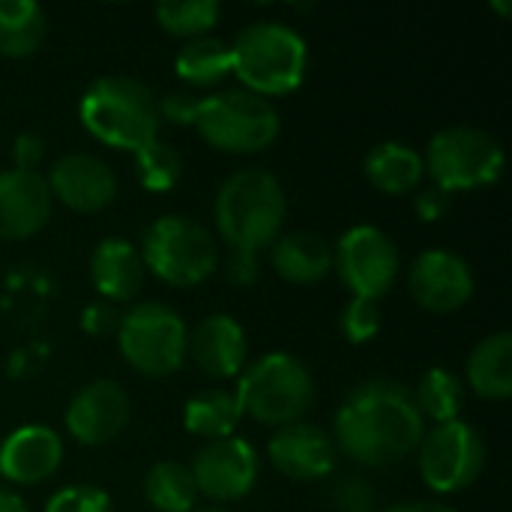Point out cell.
I'll return each mask as SVG.
<instances>
[{
    "label": "cell",
    "mask_w": 512,
    "mask_h": 512,
    "mask_svg": "<svg viewBox=\"0 0 512 512\" xmlns=\"http://www.w3.org/2000/svg\"><path fill=\"white\" fill-rule=\"evenodd\" d=\"M417 462L426 486L438 495H456L477 483L486 468V444L480 432L465 423H441L423 435L417 447Z\"/></svg>",
    "instance_id": "obj_10"
},
{
    "label": "cell",
    "mask_w": 512,
    "mask_h": 512,
    "mask_svg": "<svg viewBox=\"0 0 512 512\" xmlns=\"http://www.w3.org/2000/svg\"><path fill=\"white\" fill-rule=\"evenodd\" d=\"M135 156V174H138V183L147 189V192H171L180 180V171H183V162H180V153L165 144V141H150L144 144L141 150L132 153Z\"/></svg>",
    "instance_id": "obj_30"
},
{
    "label": "cell",
    "mask_w": 512,
    "mask_h": 512,
    "mask_svg": "<svg viewBox=\"0 0 512 512\" xmlns=\"http://www.w3.org/2000/svg\"><path fill=\"white\" fill-rule=\"evenodd\" d=\"M81 327L90 336H108V333H117L120 315L111 303H90L81 315Z\"/></svg>",
    "instance_id": "obj_35"
},
{
    "label": "cell",
    "mask_w": 512,
    "mask_h": 512,
    "mask_svg": "<svg viewBox=\"0 0 512 512\" xmlns=\"http://www.w3.org/2000/svg\"><path fill=\"white\" fill-rule=\"evenodd\" d=\"M426 435V420L414 393L393 378L357 384L333 420V441L342 456L363 468L399 465L417 453Z\"/></svg>",
    "instance_id": "obj_1"
},
{
    "label": "cell",
    "mask_w": 512,
    "mask_h": 512,
    "mask_svg": "<svg viewBox=\"0 0 512 512\" xmlns=\"http://www.w3.org/2000/svg\"><path fill=\"white\" fill-rule=\"evenodd\" d=\"M285 189L264 168H240L216 192L213 219L231 252L261 255L276 243L285 225Z\"/></svg>",
    "instance_id": "obj_2"
},
{
    "label": "cell",
    "mask_w": 512,
    "mask_h": 512,
    "mask_svg": "<svg viewBox=\"0 0 512 512\" xmlns=\"http://www.w3.org/2000/svg\"><path fill=\"white\" fill-rule=\"evenodd\" d=\"M426 174L423 156L405 141H384L366 156V177L384 195H408Z\"/></svg>",
    "instance_id": "obj_23"
},
{
    "label": "cell",
    "mask_w": 512,
    "mask_h": 512,
    "mask_svg": "<svg viewBox=\"0 0 512 512\" xmlns=\"http://www.w3.org/2000/svg\"><path fill=\"white\" fill-rule=\"evenodd\" d=\"M222 15L216 0H171L156 6V21L165 33L180 39H201L207 36Z\"/></svg>",
    "instance_id": "obj_29"
},
{
    "label": "cell",
    "mask_w": 512,
    "mask_h": 512,
    "mask_svg": "<svg viewBox=\"0 0 512 512\" xmlns=\"http://www.w3.org/2000/svg\"><path fill=\"white\" fill-rule=\"evenodd\" d=\"M231 72L255 96H285L297 90L309 69L306 39L282 21H255L228 45Z\"/></svg>",
    "instance_id": "obj_4"
},
{
    "label": "cell",
    "mask_w": 512,
    "mask_h": 512,
    "mask_svg": "<svg viewBox=\"0 0 512 512\" xmlns=\"http://www.w3.org/2000/svg\"><path fill=\"white\" fill-rule=\"evenodd\" d=\"M492 6H495V9H498V12H504V15H510V12H512V6H510V3H501V0H495V3H492Z\"/></svg>",
    "instance_id": "obj_41"
},
{
    "label": "cell",
    "mask_w": 512,
    "mask_h": 512,
    "mask_svg": "<svg viewBox=\"0 0 512 512\" xmlns=\"http://www.w3.org/2000/svg\"><path fill=\"white\" fill-rule=\"evenodd\" d=\"M54 198L36 171H0V240H27L51 219Z\"/></svg>",
    "instance_id": "obj_18"
},
{
    "label": "cell",
    "mask_w": 512,
    "mask_h": 512,
    "mask_svg": "<svg viewBox=\"0 0 512 512\" xmlns=\"http://www.w3.org/2000/svg\"><path fill=\"white\" fill-rule=\"evenodd\" d=\"M48 192L75 213H99L117 195V174L111 165L93 153H66L60 156L48 177Z\"/></svg>",
    "instance_id": "obj_15"
},
{
    "label": "cell",
    "mask_w": 512,
    "mask_h": 512,
    "mask_svg": "<svg viewBox=\"0 0 512 512\" xmlns=\"http://www.w3.org/2000/svg\"><path fill=\"white\" fill-rule=\"evenodd\" d=\"M381 330V303L351 297V303L342 309V333L354 345H366Z\"/></svg>",
    "instance_id": "obj_31"
},
{
    "label": "cell",
    "mask_w": 512,
    "mask_h": 512,
    "mask_svg": "<svg viewBox=\"0 0 512 512\" xmlns=\"http://www.w3.org/2000/svg\"><path fill=\"white\" fill-rule=\"evenodd\" d=\"M414 207H417V216L423 222H438V219H444V213L450 207V195L432 186V189H426V192L417 195V204Z\"/></svg>",
    "instance_id": "obj_37"
},
{
    "label": "cell",
    "mask_w": 512,
    "mask_h": 512,
    "mask_svg": "<svg viewBox=\"0 0 512 512\" xmlns=\"http://www.w3.org/2000/svg\"><path fill=\"white\" fill-rule=\"evenodd\" d=\"M186 357H192L198 372H204L207 378H219V381L237 378L246 369V357H249L243 324L225 312L201 318L189 330Z\"/></svg>",
    "instance_id": "obj_17"
},
{
    "label": "cell",
    "mask_w": 512,
    "mask_h": 512,
    "mask_svg": "<svg viewBox=\"0 0 512 512\" xmlns=\"http://www.w3.org/2000/svg\"><path fill=\"white\" fill-rule=\"evenodd\" d=\"M198 105H201V96L195 90H171L162 99H156L159 120H171L177 126H192Z\"/></svg>",
    "instance_id": "obj_34"
},
{
    "label": "cell",
    "mask_w": 512,
    "mask_h": 512,
    "mask_svg": "<svg viewBox=\"0 0 512 512\" xmlns=\"http://www.w3.org/2000/svg\"><path fill=\"white\" fill-rule=\"evenodd\" d=\"M144 270L174 288H192L210 279L219 267L216 237L192 216L168 213L156 219L141 240Z\"/></svg>",
    "instance_id": "obj_7"
},
{
    "label": "cell",
    "mask_w": 512,
    "mask_h": 512,
    "mask_svg": "<svg viewBox=\"0 0 512 512\" xmlns=\"http://www.w3.org/2000/svg\"><path fill=\"white\" fill-rule=\"evenodd\" d=\"M117 348L123 360L147 378H168L174 375L186 360V339L189 330L183 318L156 300L132 306L126 315H120L117 327Z\"/></svg>",
    "instance_id": "obj_9"
},
{
    "label": "cell",
    "mask_w": 512,
    "mask_h": 512,
    "mask_svg": "<svg viewBox=\"0 0 512 512\" xmlns=\"http://www.w3.org/2000/svg\"><path fill=\"white\" fill-rule=\"evenodd\" d=\"M234 393L240 399L243 417L249 414L255 423L282 429L309 414L315 402V381L300 357L273 351L240 372Z\"/></svg>",
    "instance_id": "obj_5"
},
{
    "label": "cell",
    "mask_w": 512,
    "mask_h": 512,
    "mask_svg": "<svg viewBox=\"0 0 512 512\" xmlns=\"http://www.w3.org/2000/svg\"><path fill=\"white\" fill-rule=\"evenodd\" d=\"M384 512H456L450 510V507H444V504H432V501H408V504H396V507H390V510Z\"/></svg>",
    "instance_id": "obj_39"
},
{
    "label": "cell",
    "mask_w": 512,
    "mask_h": 512,
    "mask_svg": "<svg viewBox=\"0 0 512 512\" xmlns=\"http://www.w3.org/2000/svg\"><path fill=\"white\" fill-rule=\"evenodd\" d=\"M408 288L426 312L450 315L474 297V270L450 249H426L408 270Z\"/></svg>",
    "instance_id": "obj_13"
},
{
    "label": "cell",
    "mask_w": 512,
    "mask_h": 512,
    "mask_svg": "<svg viewBox=\"0 0 512 512\" xmlns=\"http://www.w3.org/2000/svg\"><path fill=\"white\" fill-rule=\"evenodd\" d=\"M243 420V408L234 390H201L183 408V426L204 441L231 438Z\"/></svg>",
    "instance_id": "obj_24"
},
{
    "label": "cell",
    "mask_w": 512,
    "mask_h": 512,
    "mask_svg": "<svg viewBox=\"0 0 512 512\" xmlns=\"http://www.w3.org/2000/svg\"><path fill=\"white\" fill-rule=\"evenodd\" d=\"M0 512H27V504L21 501V495L0 489Z\"/></svg>",
    "instance_id": "obj_40"
},
{
    "label": "cell",
    "mask_w": 512,
    "mask_h": 512,
    "mask_svg": "<svg viewBox=\"0 0 512 512\" xmlns=\"http://www.w3.org/2000/svg\"><path fill=\"white\" fill-rule=\"evenodd\" d=\"M42 156H45V144H42L39 135L21 132L15 138V144H12V162H15L18 171H36V165L42 162Z\"/></svg>",
    "instance_id": "obj_36"
},
{
    "label": "cell",
    "mask_w": 512,
    "mask_h": 512,
    "mask_svg": "<svg viewBox=\"0 0 512 512\" xmlns=\"http://www.w3.org/2000/svg\"><path fill=\"white\" fill-rule=\"evenodd\" d=\"M225 273L234 285L246 288L258 279V255H243V252H231L228 264H225Z\"/></svg>",
    "instance_id": "obj_38"
},
{
    "label": "cell",
    "mask_w": 512,
    "mask_h": 512,
    "mask_svg": "<svg viewBox=\"0 0 512 512\" xmlns=\"http://www.w3.org/2000/svg\"><path fill=\"white\" fill-rule=\"evenodd\" d=\"M81 126L114 150H141L159 138V108L153 90L129 75L96 78L78 102Z\"/></svg>",
    "instance_id": "obj_3"
},
{
    "label": "cell",
    "mask_w": 512,
    "mask_h": 512,
    "mask_svg": "<svg viewBox=\"0 0 512 512\" xmlns=\"http://www.w3.org/2000/svg\"><path fill=\"white\" fill-rule=\"evenodd\" d=\"M174 72L189 87H213L225 75H231L228 45L216 36H201L186 42L174 57Z\"/></svg>",
    "instance_id": "obj_26"
},
{
    "label": "cell",
    "mask_w": 512,
    "mask_h": 512,
    "mask_svg": "<svg viewBox=\"0 0 512 512\" xmlns=\"http://www.w3.org/2000/svg\"><path fill=\"white\" fill-rule=\"evenodd\" d=\"M333 270H339L354 297L381 303L399 273L396 243L375 225H354L333 249Z\"/></svg>",
    "instance_id": "obj_11"
},
{
    "label": "cell",
    "mask_w": 512,
    "mask_h": 512,
    "mask_svg": "<svg viewBox=\"0 0 512 512\" xmlns=\"http://www.w3.org/2000/svg\"><path fill=\"white\" fill-rule=\"evenodd\" d=\"M192 512H231V510H225V507H201V510H198V507H195Z\"/></svg>",
    "instance_id": "obj_42"
},
{
    "label": "cell",
    "mask_w": 512,
    "mask_h": 512,
    "mask_svg": "<svg viewBox=\"0 0 512 512\" xmlns=\"http://www.w3.org/2000/svg\"><path fill=\"white\" fill-rule=\"evenodd\" d=\"M189 471H192L198 495L219 501V504H231V501L246 498L255 489L258 456L249 441L231 435L222 441H207L195 453Z\"/></svg>",
    "instance_id": "obj_12"
},
{
    "label": "cell",
    "mask_w": 512,
    "mask_h": 512,
    "mask_svg": "<svg viewBox=\"0 0 512 512\" xmlns=\"http://www.w3.org/2000/svg\"><path fill=\"white\" fill-rule=\"evenodd\" d=\"M468 384L480 399L504 402L512 396V336L507 330L486 336L468 357Z\"/></svg>",
    "instance_id": "obj_22"
},
{
    "label": "cell",
    "mask_w": 512,
    "mask_h": 512,
    "mask_svg": "<svg viewBox=\"0 0 512 512\" xmlns=\"http://www.w3.org/2000/svg\"><path fill=\"white\" fill-rule=\"evenodd\" d=\"M63 462V441L51 426H18L0 444V477L15 486H39L57 474Z\"/></svg>",
    "instance_id": "obj_19"
},
{
    "label": "cell",
    "mask_w": 512,
    "mask_h": 512,
    "mask_svg": "<svg viewBox=\"0 0 512 512\" xmlns=\"http://www.w3.org/2000/svg\"><path fill=\"white\" fill-rule=\"evenodd\" d=\"M45 512H111V498L99 486H66L48 498Z\"/></svg>",
    "instance_id": "obj_32"
},
{
    "label": "cell",
    "mask_w": 512,
    "mask_h": 512,
    "mask_svg": "<svg viewBox=\"0 0 512 512\" xmlns=\"http://www.w3.org/2000/svg\"><path fill=\"white\" fill-rule=\"evenodd\" d=\"M333 510L336 512H378V495L375 489L369 486V480L351 474V477H342L336 486H333Z\"/></svg>",
    "instance_id": "obj_33"
},
{
    "label": "cell",
    "mask_w": 512,
    "mask_h": 512,
    "mask_svg": "<svg viewBox=\"0 0 512 512\" xmlns=\"http://www.w3.org/2000/svg\"><path fill=\"white\" fill-rule=\"evenodd\" d=\"M144 498L159 512H192L198 504V489L189 465L159 462L144 477Z\"/></svg>",
    "instance_id": "obj_27"
},
{
    "label": "cell",
    "mask_w": 512,
    "mask_h": 512,
    "mask_svg": "<svg viewBox=\"0 0 512 512\" xmlns=\"http://www.w3.org/2000/svg\"><path fill=\"white\" fill-rule=\"evenodd\" d=\"M267 456L282 477L297 480V483L324 480L336 471V462H339L333 435L303 420L276 429L267 444Z\"/></svg>",
    "instance_id": "obj_16"
},
{
    "label": "cell",
    "mask_w": 512,
    "mask_h": 512,
    "mask_svg": "<svg viewBox=\"0 0 512 512\" xmlns=\"http://www.w3.org/2000/svg\"><path fill=\"white\" fill-rule=\"evenodd\" d=\"M273 249V267L285 282L294 285H315L327 279L333 270V246L312 231H291L279 234Z\"/></svg>",
    "instance_id": "obj_21"
},
{
    "label": "cell",
    "mask_w": 512,
    "mask_h": 512,
    "mask_svg": "<svg viewBox=\"0 0 512 512\" xmlns=\"http://www.w3.org/2000/svg\"><path fill=\"white\" fill-rule=\"evenodd\" d=\"M192 126L213 150L231 156H252L267 150L279 138L282 120L270 99L237 87L201 96Z\"/></svg>",
    "instance_id": "obj_6"
},
{
    "label": "cell",
    "mask_w": 512,
    "mask_h": 512,
    "mask_svg": "<svg viewBox=\"0 0 512 512\" xmlns=\"http://www.w3.org/2000/svg\"><path fill=\"white\" fill-rule=\"evenodd\" d=\"M504 147L495 135L477 126H450L432 135L423 165L432 177L435 189L453 195V192H471L492 186L504 171Z\"/></svg>",
    "instance_id": "obj_8"
},
{
    "label": "cell",
    "mask_w": 512,
    "mask_h": 512,
    "mask_svg": "<svg viewBox=\"0 0 512 512\" xmlns=\"http://www.w3.org/2000/svg\"><path fill=\"white\" fill-rule=\"evenodd\" d=\"M129 417V393L117 381L99 378L72 396L66 408V432L84 447H102L126 429Z\"/></svg>",
    "instance_id": "obj_14"
},
{
    "label": "cell",
    "mask_w": 512,
    "mask_h": 512,
    "mask_svg": "<svg viewBox=\"0 0 512 512\" xmlns=\"http://www.w3.org/2000/svg\"><path fill=\"white\" fill-rule=\"evenodd\" d=\"M45 9L33 0H0V54L30 57L45 39Z\"/></svg>",
    "instance_id": "obj_25"
},
{
    "label": "cell",
    "mask_w": 512,
    "mask_h": 512,
    "mask_svg": "<svg viewBox=\"0 0 512 512\" xmlns=\"http://www.w3.org/2000/svg\"><path fill=\"white\" fill-rule=\"evenodd\" d=\"M462 399H465V390H462L459 375H453L450 369H441V366L429 369L414 393V402H417L423 420H432L435 426L459 420Z\"/></svg>",
    "instance_id": "obj_28"
},
{
    "label": "cell",
    "mask_w": 512,
    "mask_h": 512,
    "mask_svg": "<svg viewBox=\"0 0 512 512\" xmlns=\"http://www.w3.org/2000/svg\"><path fill=\"white\" fill-rule=\"evenodd\" d=\"M90 279L108 303L132 300L144 285L141 252L123 237H105L90 255Z\"/></svg>",
    "instance_id": "obj_20"
}]
</instances>
